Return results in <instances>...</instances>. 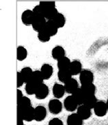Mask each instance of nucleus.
Instances as JSON below:
<instances>
[{
  "label": "nucleus",
  "mask_w": 108,
  "mask_h": 125,
  "mask_svg": "<svg viewBox=\"0 0 108 125\" xmlns=\"http://www.w3.org/2000/svg\"><path fill=\"white\" fill-rule=\"evenodd\" d=\"M97 102L98 100L95 95H88V96H86L83 104L92 109H93Z\"/></svg>",
  "instance_id": "nucleus-24"
},
{
  "label": "nucleus",
  "mask_w": 108,
  "mask_h": 125,
  "mask_svg": "<svg viewBox=\"0 0 108 125\" xmlns=\"http://www.w3.org/2000/svg\"><path fill=\"white\" fill-rule=\"evenodd\" d=\"M52 90H53V94L54 97L56 98L57 99L62 98L66 92L64 86L59 83H55L53 86Z\"/></svg>",
  "instance_id": "nucleus-13"
},
{
  "label": "nucleus",
  "mask_w": 108,
  "mask_h": 125,
  "mask_svg": "<svg viewBox=\"0 0 108 125\" xmlns=\"http://www.w3.org/2000/svg\"><path fill=\"white\" fill-rule=\"evenodd\" d=\"M106 104H107V107H108V99L107 100V102H106Z\"/></svg>",
  "instance_id": "nucleus-37"
},
{
  "label": "nucleus",
  "mask_w": 108,
  "mask_h": 125,
  "mask_svg": "<svg viewBox=\"0 0 108 125\" xmlns=\"http://www.w3.org/2000/svg\"><path fill=\"white\" fill-rule=\"evenodd\" d=\"M23 119L22 118L21 115L17 113V125H24L23 124Z\"/></svg>",
  "instance_id": "nucleus-35"
},
{
  "label": "nucleus",
  "mask_w": 108,
  "mask_h": 125,
  "mask_svg": "<svg viewBox=\"0 0 108 125\" xmlns=\"http://www.w3.org/2000/svg\"><path fill=\"white\" fill-rule=\"evenodd\" d=\"M77 114L79 115V117L83 120H86L91 117L92 111H91V109L88 108L84 104H82L78 107L77 109Z\"/></svg>",
  "instance_id": "nucleus-10"
},
{
  "label": "nucleus",
  "mask_w": 108,
  "mask_h": 125,
  "mask_svg": "<svg viewBox=\"0 0 108 125\" xmlns=\"http://www.w3.org/2000/svg\"><path fill=\"white\" fill-rule=\"evenodd\" d=\"M49 93V89L48 86L46 84L43 83L37 87L35 96L37 99L43 100L45 99L48 96Z\"/></svg>",
  "instance_id": "nucleus-6"
},
{
  "label": "nucleus",
  "mask_w": 108,
  "mask_h": 125,
  "mask_svg": "<svg viewBox=\"0 0 108 125\" xmlns=\"http://www.w3.org/2000/svg\"><path fill=\"white\" fill-rule=\"evenodd\" d=\"M72 96L74 98V99L75 100V101L78 104L79 106L83 104V102H84V100H85V98H86V95H85V94L83 93V92L81 89L80 87L77 89L75 92L72 94Z\"/></svg>",
  "instance_id": "nucleus-19"
},
{
  "label": "nucleus",
  "mask_w": 108,
  "mask_h": 125,
  "mask_svg": "<svg viewBox=\"0 0 108 125\" xmlns=\"http://www.w3.org/2000/svg\"><path fill=\"white\" fill-rule=\"evenodd\" d=\"M67 125H83V120L77 114H72L69 115L66 120Z\"/></svg>",
  "instance_id": "nucleus-15"
},
{
  "label": "nucleus",
  "mask_w": 108,
  "mask_h": 125,
  "mask_svg": "<svg viewBox=\"0 0 108 125\" xmlns=\"http://www.w3.org/2000/svg\"><path fill=\"white\" fill-rule=\"evenodd\" d=\"M25 83L23 78L20 72H17V88H19Z\"/></svg>",
  "instance_id": "nucleus-34"
},
{
  "label": "nucleus",
  "mask_w": 108,
  "mask_h": 125,
  "mask_svg": "<svg viewBox=\"0 0 108 125\" xmlns=\"http://www.w3.org/2000/svg\"><path fill=\"white\" fill-rule=\"evenodd\" d=\"M27 56V51L23 46H18L17 48V60L19 61H24Z\"/></svg>",
  "instance_id": "nucleus-28"
},
{
  "label": "nucleus",
  "mask_w": 108,
  "mask_h": 125,
  "mask_svg": "<svg viewBox=\"0 0 108 125\" xmlns=\"http://www.w3.org/2000/svg\"><path fill=\"white\" fill-rule=\"evenodd\" d=\"M20 72L23 78V80H24L25 84L29 83V81H31V78H32L33 74V71L31 67H23V68H22Z\"/></svg>",
  "instance_id": "nucleus-21"
},
{
  "label": "nucleus",
  "mask_w": 108,
  "mask_h": 125,
  "mask_svg": "<svg viewBox=\"0 0 108 125\" xmlns=\"http://www.w3.org/2000/svg\"><path fill=\"white\" fill-rule=\"evenodd\" d=\"M93 109L95 115L99 117L105 116L107 114V112L108 111L106 103H105L104 101H101V100L98 101L97 104H95V106L94 107Z\"/></svg>",
  "instance_id": "nucleus-4"
},
{
  "label": "nucleus",
  "mask_w": 108,
  "mask_h": 125,
  "mask_svg": "<svg viewBox=\"0 0 108 125\" xmlns=\"http://www.w3.org/2000/svg\"><path fill=\"white\" fill-rule=\"evenodd\" d=\"M64 107L66 111L69 112H73L77 109L79 105L72 95H70L67 96L64 100Z\"/></svg>",
  "instance_id": "nucleus-5"
},
{
  "label": "nucleus",
  "mask_w": 108,
  "mask_h": 125,
  "mask_svg": "<svg viewBox=\"0 0 108 125\" xmlns=\"http://www.w3.org/2000/svg\"><path fill=\"white\" fill-rule=\"evenodd\" d=\"M34 19L35 15L32 10L27 9L23 12L21 15V21L25 26H32Z\"/></svg>",
  "instance_id": "nucleus-7"
},
{
  "label": "nucleus",
  "mask_w": 108,
  "mask_h": 125,
  "mask_svg": "<svg viewBox=\"0 0 108 125\" xmlns=\"http://www.w3.org/2000/svg\"><path fill=\"white\" fill-rule=\"evenodd\" d=\"M71 63V60L68 57L64 56L58 60L57 62V67L58 70H69Z\"/></svg>",
  "instance_id": "nucleus-22"
},
{
  "label": "nucleus",
  "mask_w": 108,
  "mask_h": 125,
  "mask_svg": "<svg viewBox=\"0 0 108 125\" xmlns=\"http://www.w3.org/2000/svg\"><path fill=\"white\" fill-rule=\"evenodd\" d=\"M69 70L72 76H76L81 73L82 71V65L81 62L78 60H75L71 61V65L69 67Z\"/></svg>",
  "instance_id": "nucleus-12"
},
{
  "label": "nucleus",
  "mask_w": 108,
  "mask_h": 125,
  "mask_svg": "<svg viewBox=\"0 0 108 125\" xmlns=\"http://www.w3.org/2000/svg\"><path fill=\"white\" fill-rule=\"evenodd\" d=\"M64 86L66 92L69 94H71V95L75 92L77 89L79 88L78 82L77 81L76 79L72 78H71L69 81H67L66 83H64Z\"/></svg>",
  "instance_id": "nucleus-11"
},
{
  "label": "nucleus",
  "mask_w": 108,
  "mask_h": 125,
  "mask_svg": "<svg viewBox=\"0 0 108 125\" xmlns=\"http://www.w3.org/2000/svg\"><path fill=\"white\" fill-rule=\"evenodd\" d=\"M23 97V94H22L21 91H20L19 89H18L17 90V103H18L21 100V99Z\"/></svg>",
  "instance_id": "nucleus-36"
},
{
  "label": "nucleus",
  "mask_w": 108,
  "mask_h": 125,
  "mask_svg": "<svg viewBox=\"0 0 108 125\" xmlns=\"http://www.w3.org/2000/svg\"><path fill=\"white\" fill-rule=\"evenodd\" d=\"M39 5L42 7V8L44 10V11L55 8V1H40Z\"/></svg>",
  "instance_id": "nucleus-31"
},
{
  "label": "nucleus",
  "mask_w": 108,
  "mask_h": 125,
  "mask_svg": "<svg viewBox=\"0 0 108 125\" xmlns=\"http://www.w3.org/2000/svg\"><path fill=\"white\" fill-rule=\"evenodd\" d=\"M47 109L43 105H38L34 108V120L41 122L47 117Z\"/></svg>",
  "instance_id": "nucleus-8"
},
{
  "label": "nucleus",
  "mask_w": 108,
  "mask_h": 125,
  "mask_svg": "<svg viewBox=\"0 0 108 125\" xmlns=\"http://www.w3.org/2000/svg\"><path fill=\"white\" fill-rule=\"evenodd\" d=\"M42 73L45 80H49L54 72V68L49 64H44L41 67V69L40 70Z\"/></svg>",
  "instance_id": "nucleus-17"
},
{
  "label": "nucleus",
  "mask_w": 108,
  "mask_h": 125,
  "mask_svg": "<svg viewBox=\"0 0 108 125\" xmlns=\"http://www.w3.org/2000/svg\"><path fill=\"white\" fill-rule=\"evenodd\" d=\"M81 89L83 92L86 96L88 95H95V92H96V87L92 83H88V84H83L81 85L80 87Z\"/></svg>",
  "instance_id": "nucleus-20"
},
{
  "label": "nucleus",
  "mask_w": 108,
  "mask_h": 125,
  "mask_svg": "<svg viewBox=\"0 0 108 125\" xmlns=\"http://www.w3.org/2000/svg\"><path fill=\"white\" fill-rule=\"evenodd\" d=\"M17 113L21 115L24 121L32 122L34 120V108L32 106H29L23 110L17 109Z\"/></svg>",
  "instance_id": "nucleus-1"
},
{
  "label": "nucleus",
  "mask_w": 108,
  "mask_h": 125,
  "mask_svg": "<svg viewBox=\"0 0 108 125\" xmlns=\"http://www.w3.org/2000/svg\"><path fill=\"white\" fill-rule=\"evenodd\" d=\"M46 23H47V19L44 17H35L32 27L34 31L38 32L45 28Z\"/></svg>",
  "instance_id": "nucleus-9"
},
{
  "label": "nucleus",
  "mask_w": 108,
  "mask_h": 125,
  "mask_svg": "<svg viewBox=\"0 0 108 125\" xmlns=\"http://www.w3.org/2000/svg\"><path fill=\"white\" fill-rule=\"evenodd\" d=\"M44 78L42 75V73L40 71H38V70H36V71H34L33 72L32 76V78H31V81L34 83L35 85H36L37 86L41 85L43 83L44 81Z\"/></svg>",
  "instance_id": "nucleus-23"
},
{
  "label": "nucleus",
  "mask_w": 108,
  "mask_h": 125,
  "mask_svg": "<svg viewBox=\"0 0 108 125\" xmlns=\"http://www.w3.org/2000/svg\"><path fill=\"white\" fill-rule=\"evenodd\" d=\"M51 55L54 59L58 61L59 59L65 56L64 49L60 45H57L53 48L52 52H51Z\"/></svg>",
  "instance_id": "nucleus-18"
},
{
  "label": "nucleus",
  "mask_w": 108,
  "mask_h": 125,
  "mask_svg": "<svg viewBox=\"0 0 108 125\" xmlns=\"http://www.w3.org/2000/svg\"><path fill=\"white\" fill-rule=\"evenodd\" d=\"M32 11L34 15H35V17H44L45 11H44V10L39 4L36 6L35 7L33 8Z\"/></svg>",
  "instance_id": "nucleus-32"
},
{
  "label": "nucleus",
  "mask_w": 108,
  "mask_h": 125,
  "mask_svg": "<svg viewBox=\"0 0 108 125\" xmlns=\"http://www.w3.org/2000/svg\"><path fill=\"white\" fill-rule=\"evenodd\" d=\"M58 13V10H57L56 8H51L49 10H47L45 11L44 13V17L47 19V21L49 20H54L55 17L57 16Z\"/></svg>",
  "instance_id": "nucleus-25"
},
{
  "label": "nucleus",
  "mask_w": 108,
  "mask_h": 125,
  "mask_svg": "<svg viewBox=\"0 0 108 125\" xmlns=\"http://www.w3.org/2000/svg\"><path fill=\"white\" fill-rule=\"evenodd\" d=\"M58 28L55 23H54L53 20L47 21L46 25L45 27V30L47 32V33L50 35L51 37H54L56 34L58 33Z\"/></svg>",
  "instance_id": "nucleus-16"
},
{
  "label": "nucleus",
  "mask_w": 108,
  "mask_h": 125,
  "mask_svg": "<svg viewBox=\"0 0 108 125\" xmlns=\"http://www.w3.org/2000/svg\"><path fill=\"white\" fill-rule=\"evenodd\" d=\"M79 81L81 85L92 83L94 81V74L88 70H82L79 74Z\"/></svg>",
  "instance_id": "nucleus-3"
},
{
  "label": "nucleus",
  "mask_w": 108,
  "mask_h": 125,
  "mask_svg": "<svg viewBox=\"0 0 108 125\" xmlns=\"http://www.w3.org/2000/svg\"><path fill=\"white\" fill-rule=\"evenodd\" d=\"M29 106H32L31 100L29 98H27L26 96H23L21 99V100L18 103H17V109H20V110H23Z\"/></svg>",
  "instance_id": "nucleus-26"
},
{
  "label": "nucleus",
  "mask_w": 108,
  "mask_h": 125,
  "mask_svg": "<svg viewBox=\"0 0 108 125\" xmlns=\"http://www.w3.org/2000/svg\"><path fill=\"white\" fill-rule=\"evenodd\" d=\"M37 85H35L32 81H29V83L25 84V92L28 95H35L36 89H37Z\"/></svg>",
  "instance_id": "nucleus-30"
},
{
  "label": "nucleus",
  "mask_w": 108,
  "mask_h": 125,
  "mask_svg": "<svg viewBox=\"0 0 108 125\" xmlns=\"http://www.w3.org/2000/svg\"><path fill=\"white\" fill-rule=\"evenodd\" d=\"M72 74L69 70H59L58 72V80L62 83H66L71 78H72Z\"/></svg>",
  "instance_id": "nucleus-14"
},
{
  "label": "nucleus",
  "mask_w": 108,
  "mask_h": 125,
  "mask_svg": "<svg viewBox=\"0 0 108 125\" xmlns=\"http://www.w3.org/2000/svg\"><path fill=\"white\" fill-rule=\"evenodd\" d=\"M48 109L51 114L57 115L62 110V103L57 98L51 100L48 104Z\"/></svg>",
  "instance_id": "nucleus-2"
},
{
  "label": "nucleus",
  "mask_w": 108,
  "mask_h": 125,
  "mask_svg": "<svg viewBox=\"0 0 108 125\" xmlns=\"http://www.w3.org/2000/svg\"><path fill=\"white\" fill-rule=\"evenodd\" d=\"M54 23H55V25L57 26L58 28H61L64 26L65 23H66V18L64 16L63 14H62L60 12H59L57 16L55 17L54 20Z\"/></svg>",
  "instance_id": "nucleus-27"
},
{
  "label": "nucleus",
  "mask_w": 108,
  "mask_h": 125,
  "mask_svg": "<svg viewBox=\"0 0 108 125\" xmlns=\"http://www.w3.org/2000/svg\"><path fill=\"white\" fill-rule=\"evenodd\" d=\"M48 125H64L63 122L60 119L58 118H54L51 119L50 121L49 122Z\"/></svg>",
  "instance_id": "nucleus-33"
},
{
  "label": "nucleus",
  "mask_w": 108,
  "mask_h": 125,
  "mask_svg": "<svg viewBox=\"0 0 108 125\" xmlns=\"http://www.w3.org/2000/svg\"><path fill=\"white\" fill-rule=\"evenodd\" d=\"M51 37L47 33V32L45 30V28L38 32V39L42 43H47L48 41H49Z\"/></svg>",
  "instance_id": "nucleus-29"
}]
</instances>
